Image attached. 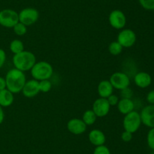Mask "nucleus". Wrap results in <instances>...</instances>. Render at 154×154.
Wrapping results in <instances>:
<instances>
[{"label":"nucleus","instance_id":"28","mask_svg":"<svg viewBox=\"0 0 154 154\" xmlns=\"http://www.w3.org/2000/svg\"><path fill=\"white\" fill-rule=\"evenodd\" d=\"M120 91H121L120 92V95H121L122 98H129V99H131V98L132 96V94H133L132 91L130 88H129L123 89Z\"/></svg>","mask_w":154,"mask_h":154},{"label":"nucleus","instance_id":"12","mask_svg":"<svg viewBox=\"0 0 154 154\" xmlns=\"http://www.w3.org/2000/svg\"><path fill=\"white\" fill-rule=\"evenodd\" d=\"M87 125L84 122V121L78 118L71 119L67 123V128L69 131L75 135H79L84 133L87 130Z\"/></svg>","mask_w":154,"mask_h":154},{"label":"nucleus","instance_id":"30","mask_svg":"<svg viewBox=\"0 0 154 154\" xmlns=\"http://www.w3.org/2000/svg\"><path fill=\"white\" fill-rule=\"evenodd\" d=\"M6 60V54L5 51L3 49L0 48V69L4 66Z\"/></svg>","mask_w":154,"mask_h":154},{"label":"nucleus","instance_id":"31","mask_svg":"<svg viewBox=\"0 0 154 154\" xmlns=\"http://www.w3.org/2000/svg\"><path fill=\"white\" fill-rule=\"evenodd\" d=\"M147 101L150 104L154 105V90L150 91L147 95Z\"/></svg>","mask_w":154,"mask_h":154},{"label":"nucleus","instance_id":"29","mask_svg":"<svg viewBox=\"0 0 154 154\" xmlns=\"http://www.w3.org/2000/svg\"><path fill=\"white\" fill-rule=\"evenodd\" d=\"M121 139L124 142H129L132 139V134L129 131H124L121 134Z\"/></svg>","mask_w":154,"mask_h":154},{"label":"nucleus","instance_id":"1","mask_svg":"<svg viewBox=\"0 0 154 154\" xmlns=\"http://www.w3.org/2000/svg\"><path fill=\"white\" fill-rule=\"evenodd\" d=\"M5 79L6 81V88L13 94L22 91L23 88L26 82L24 72L16 68L8 70Z\"/></svg>","mask_w":154,"mask_h":154},{"label":"nucleus","instance_id":"2","mask_svg":"<svg viewBox=\"0 0 154 154\" xmlns=\"http://www.w3.org/2000/svg\"><path fill=\"white\" fill-rule=\"evenodd\" d=\"M12 60L14 68L24 72L31 70L36 63V57L32 52L24 50L20 53L14 54Z\"/></svg>","mask_w":154,"mask_h":154},{"label":"nucleus","instance_id":"34","mask_svg":"<svg viewBox=\"0 0 154 154\" xmlns=\"http://www.w3.org/2000/svg\"><path fill=\"white\" fill-rule=\"evenodd\" d=\"M150 154H154V152H151V153H150Z\"/></svg>","mask_w":154,"mask_h":154},{"label":"nucleus","instance_id":"15","mask_svg":"<svg viewBox=\"0 0 154 154\" xmlns=\"http://www.w3.org/2000/svg\"><path fill=\"white\" fill-rule=\"evenodd\" d=\"M89 140L93 145L96 146L105 144L106 137L102 131L99 129H93L89 134Z\"/></svg>","mask_w":154,"mask_h":154},{"label":"nucleus","instance_id":"17","mask_svg":"<svg viewBox=\"0 0 154 154\" xmlns=\"http://www.w3.org/2000/svg\"><path fill=\"white\" fill-rule=\"evenodd\" d=\"M117 109L120 113L123 115H126L133 111L135 108V104L129 98H121L117 104Z\"/></svg>","mask_w":154,"mask_h":154},{"label":"nucleus","instance_id":"5","mask_svg":"<svg viewBox=\"0 0 154 154\" xmlns=\"http://www.w3.org/2000/svg\"><path fill=\"white\" fill-rule=\"evenodd\" d=\"M19 22V15L12 9L0 11V25L6 28H13Z\"/></svg>","mask_w":154,"mask_h":154},{"label":"nucleus","instance_id":"26","mask_svg":"<svg viewBox=\"0 0 154 154\" xmlns=\"http://www.w3.org/2000/svg\"><path fill=\"white\" fill-rule=\"evenodd\" d=\"M93 154H111V151L108 149V146L104 145L96 146L94 149Z\"/></svg>","mask_w":154,"mask_h":154},{"label":"nucleus","instance_id":"21","mask_svg":"<svg viewBox=\"0 0 154 154\" xmlns=\"http://www.w3.org/2000/svg\"><path fill=\"white\" fill-rule=\"evenodd\" d=\"M123 49V47L117 41L111 42L109 46H108V51H109L110 54L114 56L119 55L120 54H121Z\"/></svg>","mask_w":154,"mask_h":154},{"label":"nucleus","instance_id":"16","mask_svg":"<svg viewBox=\"0 0 154 154\" xmlns=\"http://www.w3.org/2000/svg\"><path fill=\"white\" fill-rule=\"evenodd\" d=\"M98 94L102 98H108L113 94L114 88L109 80H102L98 85Z\"/></svg>","mask_w":154,"mask_h":154},{"label":"nucleus","instance_id":"33","mask_svg":"<svg viewBox=\"0 0 154 154\" xmlns=\"http://www.w3.org/2000/svg\"><path fill=\"white\" fill-rule=\"evenodd\" d=\"M4 119H5L4 111H3L2 107L0 106V125H1V124L3 122V121H4Z\"/></svg>","mask_w":154,"mask_h":154},{"label":"nucleus","instance_id":"4","mask_svg":"<svg viewBox=\"0 0 154 154\" xmlns=\"http://www.w3.org/2000/svg\"><path fill=\"white\" fill-rule=\"evenodd\" d=\"M141 125V119L140 113L137 111H132L125 115L123 121V125L125 131L131 132L132 134L136 132Z\"/></svg>","mask_w":154,"mask_h":154},{"label":"nucleus","instance_id":"6","mask_svg":"<svg viewBox=\"0 0 154 154\" xmlns=\"http://www.w3.org/2000/svg\"><path fill=\"white\" fill-rule=\"evenodd\" d=\"M19 15V22L24 25L32 26L35 24L39 18V12L34 8H26L20 11Z\"/></svg>","mask_w":154,"mask_h":154},{"label":"nucleus","instance_id":"32","mask_svg":"<svg viewBox=\"0 0 154 154\" xmlns=\"http://www.w3.org/2000/svg\"><path fill=\"white\" fill-rule=\"evenodd\" d=\"M6 88V81L4 77L0 76V91Z\"/></svg>","mask_w":154,"mask_h":154},{"label":"nucleus","instance_id":"9","mask_svg":"<svg viewBox=\"0 0 154 154\" xmlns=\"http://www.w3.org/2000/svg\"><path fill=\"white\" fill-rule=\"evenodd\" d=\"M109 24L113 28L116 30H121L126 24V17L125 14L120 10H114L110 13L108 17Z\"/></svg>","mask_w":154,"mask_h":154},{"label":"nucleus","instance_id":"13","mask_svg":"<svg viewBox=\"0 0 154 154\" xmlns=\"http://www.w3.org/2000/svg\"><path fill=\"white\" fill-rule=\"evenodd\" d=\"M39 92H40L39 82L38 81L34 79L26 82L22 90V93L23 96L28 98H34Z\"/></svg>","mask_w":154,"mask_h":154},{"label":"nucleus","instance_id":"19","mask_svg":"<svg viewBox=\"0 0 154 154\" xmlns=\"http://www.w3.org/2000/svg\"><path fill=\"white\" fill-rule=\"evenodd\" d=\"M96 118L97 116L95 114L94 112L92 110H88L84 112V113L83 114L82 120L87 125H92L96 122Z\"/></svg>","mask_w":154,"mask_h":154},{"label":"nucleus","instance_id":"23","mask_svg":"<svg viewBox=\"0 0 154 154\" xmlns=\"http://www.w3.org/2000/svg\"><path fill=\"white\" fill-rule=\"evenodd\" d=\"M14 32L16 35L19 36H23L27 33V27L26 26L24 25L23 24L20 22H18L14 27H13Z\"/></svg>","mask_w":154,"mask_h":154},{"label":"nucleus","instance_id":"20","mask_svg":"<svg viewBox=\"0 0 154 154\" xmlns=\"http://www.w3.org/2000/svg\"><path fill=\"white\" fill-rule=\"evenodd\" d=\"M10 50L14 54L20 53L24 51V45L20 39H14L10 43Z\"/></svg>","mask_w":154,"mask_h":154},{"label":"nucleus","instance_id":"22","mask_svg":"<svg viewBox=\"0 0 154 154\" xmlns=\"http://www.w3.org/2000/svg\"><path fill=\"white\" fill-rule=\"evenodd\" d=\"M38 82L40 91L43 93H48L52 88V83L49 79L42 80V81H38Z\"/></svg>","mask_w":154,"mask_h":154},{"label":"nucleus","instance_id":"3","mask_svg":"<svg viewBox=\"0 0 154 154\" xmlns=\"http://www.w3.org/2000/svg\"><path fill=\"white\" fill-rule=\"evenodd\" d=\"M54 73V69L51 63L47 61L36 62L31 69V75L37 81L50 79Z\"/></svg>","mask_w":154,"mask_h":154},{"label":"nucleus","instance_id":"25","mask_svg":"<svg viewBox=\"0 0 154 154\" xmlns=\"http://www.w3.org/2000/svg\"><path fill=\"white\" fill-rule=\"evenodd\" d=\"M147 142L149 147L154 150V128H150L147 133Z\"/></svg>","mask_w":154,"mask_h":154},{"label":"nucleus","instance_id":"7","mask_svg":"<svg viewBox=\"0 0 154 154\" xmlns=\"http://www.w3.org/2000/svg\"><path fill=\"white\" fill-rule=\"evenodd\" d=\"M109 81L114 88L120 91L129 88L130 85V79L129 75L122 72H114L110 77Z\"/></svg>","mask_w":154,"mask_h":154},{"label":"nucleus","instance_id":"27","mask_svg":"<svg viewBox=\"0 0 154 154\" xmlns=\"http://www.w3.org/2000/svg\"><path fill=\"white\" fill-rule=\"evenodd\" d=\"M107 100H108V104H110V106H111H111L117 105L119 101H120V100H119V97L117 96V95H114V94H112L111 95H110V96L107 98Z\"/></svg>","mask_w":154,"mask_h":154},{"label":"nucleus","instance_id":"11","mask_svg":"<svg viewBox=\"0 0 154 154\" xmlns=\"http://www.w3.org/2000/svg\"><path fill=\"white\" fill-rule=\"evenodd\" d=\"M141 123L148 128H154V105L149 104L141 110L140 113Z\"/></svg>","mask_w":154,"mask_h":154},{"label":"nucleus","instance_id":"24","mask_svg":"<svg viewBox=\"0 0 154 154\" xmlns=\"http://www.w3.org/2000/svg\"><path fill=\"white\" fill-rule=\"evenodd\" d=\"M140 5L144 9L148 11H154V0H138Z\"/></svg>","mask_w":154,"mask_h":154},{"label":"nucleus","instance_id":"10","mask_svg":"<svg viewBox=\"0 0 154 154\" xmlns=\"http://www.w3.org/2000/svg\"><path fill=\"white\" fill-rule=\"evenodd\" d=\"M111 106L108 104L107 98H99L94 101L92 110L97 117H105L108 114Z\"/></svg>","mask_w":154,"mask_h":154},{"label":"nucleus","instance_id":"18","mask_svg":"<svg viewBox=\"0 0 154 154\" xmlns=\"http://www.w3.org/2000/svg\"><path fill=\"white\" fill-rule=\"evenodd\" d=\"M14 101V94L7 88L0 91V106L2 107H10Z\"/></svg>","mask_w":154,"mask_h":154},{"label":"nucleus","instance_id":"8","mask_svg":"<svg viewBox=\"0 0 154 154\" xmlns=\"http://www.w3.org/2000/svg\"><path fill=\"white\" fill-rule=\"evenodd\" d=\"M137 36L131 29H123L119 33L117 41L123 48H131L135 44Z\"/></svg>","mask_w":154,"mask_h":154},{"label":"nucleus","instance_id":"14","mask_svg":"<svg viewBox=\"0 0 154 154\" xmlns=\"http://www.w3.org/2000/svg\"><path fill=\"white\" fill-rule=\"evenodd\" d=\"M134 82L138 87L145 88L151 85L152 77L148 72H139L134 76Z\"/></svg>","mask_w":154,"mask_h":154}]
</instances>
